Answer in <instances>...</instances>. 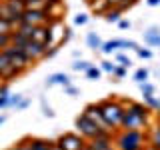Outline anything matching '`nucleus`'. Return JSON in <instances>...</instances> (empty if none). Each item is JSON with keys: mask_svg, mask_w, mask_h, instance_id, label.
Listing matches in <instances>:
<instances>
[{"mask_svg": "<svg viewBox=\"0 0 160 150\" xmlns=\"http://www.w3.org/2000/svg\"><path fill=\"white\" fill-rule=\"evenodd\" d=\"M42 108H44V116H48V118H54V112H52V108L46 106V102L42 100Z\"/></svg>", "mask_w": 160, "mask_h": 150, "instance_id": "72a5a7b5", "label": "nucleus"}, {"mask_svg": "<svg viewBox=\"0 0 160 150\" xmlns=\"http://www.w3.org/2000/svg\"><path fill=\"white\" fill-rule=\"evenodd\" d=\"M144 42L148 46H160V32L158 34H144Z\"/></svg>", "mask_w": 160, "mask_h": 150, "instance_id": "4be33fe9", "label": "nucleus"}, {"mask_svg": "<svg viewBox=\"0 0 160 150\" xmlns=\"http://www.w3.org/2000/svg\"><path fill=\"white\" fill-rule=\"evenodd\" d=\"M144 96V104L150 108V110H158V98L154 94H142Z\"/></svg>", "mask_w": 160, "mask_h": 150, "instance_id": "6ab92c4d", "label": "nucleus"}, {"mask_svg": "<svg viewBox=\"0 0 160 150\" xmlns=\"http://www.w3.org/2000/svg\"><path fill=\"white\" fill-rule=\"evenodd\" d=\"M56 144L62 150H82L86 146V138H82L80 134H74V132H64L58 136Z\"/></svg>", "mask_w": 160, "mask_h": 150, "instance_id": "423d86ee", "label": "nucleus"}, {"mask_svg": "<svg viewBox=\"0 0 160 150\" xmlns=\"http://www.w3.org/2000/svg\"><path fill=\"white\" fill-rule=\"evenodd\" d=\"M150 126V118L146 116H140V114L132 112L124 106V114L122 120H120V128L122 130H146Z\"/></svg>", "mask_w": 160, "mask_h": 150, "instance_id": "7ed1b4c3", "label": "nucleus"}, {"mask_svg": "<svg viewBox=\"0 0 160 150\" xmlns=\"http://www.w3.org/2000/svg\"><path fill=\"white\" fill-rule=\"evenodd\" d=\"M64 90H66V94H70V96H74V94H78V90L72 86V84H68V86H64Z\"/></svg>", "mask_w": 160, "mask_h": 150, "instance_id": "f704fd0d", "label": "nucleus"}, {"mask_svg": "<svg viewBox=\"0 0 160 150\" xmlns=\"http://www.w3.org/2000/svg\"><path fill=\"white\" fill-rule=\"evenodd\" d=\"M118 26H120V28H122V30H128V28H130V22H128V20H122V18H120V22H118Z\"/></svg>", "mask_w": 160, "mask_h": 150, "instance_id": "4c0bfd02", "label": "nucleus"}, {"mask_svg": "<svg viewBox=\"0 0 160 150\" xmlns=\"http://www.w3.org/2000/svg\"><path fill=\"white\" fill-rule=\"evenodd\" d=\"M10 68V60H8V56L4 52H0V78L6 74V70Z\"/></svg>", "mask_w": 160, "mask_h": 150, "instance_id": "412c9836", "label": "nucleus"}, {"mask_svg": "<svg viewBox=\"0 0 160 150\" xmlns=\"http://www.w3.org/2000/svg\"><path fill=\"white\" fill-rule=\"evenodd\" d=\"M20 102H22V94H10V96H8V106L16 108Z\"/></svg>", "mask_w": 160, "mask_h": 150, "instance_id": "a878e982", "label": "nucleus"}, {"mask_svg": "<svg viewBox=\"0 0 160 150\" xmlns=\"http://www.w3.org/2000/svg\"><path fill=\"white\" fill-rule=\"evenodd\" d=\"M138 44L134 40H122V50H136Z\"/></svg>", "mask_w": 160, "mask_h": 150, "instance_id": "2f4dec72", "label": "nucleus"}, {"mask_svg": "<svg viewBox=\"0 0 160 150\" xmlns=\"http://www.w3.org/2000/svg\"><path fill=\"white\" fill-rule=\"evenodd\" d=\"M100 106V112H102V118L106 122V126L116 132L120 130V120H122V114H124V104L118 102V100L110 98V100H104V102H98Z\"/></svg>", "mask_w": 160, "mask_h": 150, "instance_id": "f03ea898", "label": "nucleus"}, {"mask_svg": "<svg viewBox=\"0 0 160 150\" xmlns=\"http://www.w3.org/2000/svg\"><path fill=\"white\" fill-rule=\"evenodd\" d=\"M32 40H36V42L44 44V46H52V32H50V26L48 24H44V26H36L32 34Z\"/></svg>", "mask_w": 160, "mask_h": 150, "instance_id": "9b49d317", "label": "nucleus"}, {"mask_svg": "<svg viewBox=\"0 0 160 150\" xmlns=\"http://www.w3.org/2000/svg\"><path fill=\"white\" fill-rule=\"evenodd\" d=\"M84 74H86V78H88V80H98V78H100V74H102V70L96 68V66L92 64V66H90Z\"/></svg>", "mask_w": 160, "mask_h": 150, "instance_id": "5701e85b", "label": "nucleus"}, {"mask_svg": "<svg viewBox=\"0 0 160 150\" xmlns=\"http://www.w3.org/2000/svg\"><path fill=\"white\" fill-rule=\"evenodd\" d=\"M76 128H78V132H80V136L82 138H86V140H92L94 136H98V134H104V132H108V130H104V128H100L94 120H90L86 114H80V116H76Z\"/></svg>", "mask_w": 160, "mask_h": 150, "instance_id": "20e7f679", "label": "nucleus"}, {"mask_svg": "<svg viewBox=\"0 0 160 150\" xmlns=\"http://www.w3.org/2000/svg\"><path fill=\"white\" fill-rule=\"evenodd\" d=\"M134 80L140 84V82H148V70L146 68H138L136 72H134Z\"/></svg>", "mask_w": 160, "mask_h": 150, "instance_id": "b1692460", "label": "nucleus"}, {"mask_svg": "<svg viewBox=\"0 0 160 150\" xmlns=\"http://www.w3.org/2000/svg\"><path fill=\"white\" fill-rule=\"evenodd\" d=\"M28 104H30V100L28 98H22V102L16 106V110H24V108H28Z\"/></svg>", "mask_w": 160, "mask_h": 150, "instance_id": "e433bc0d", "label": "nucleus"}, {"mask_svg": "<svg viewBox=\"0 0 160 150\" xmlns=\"http://www.w3.org/2000/svg\"><path fill=\"white\" fill-rule=\"evenodd\" d=\"M0 108H8V96H0Z\"/></svg>", "mask_w": 160, "mask_h": 150, "instance_id": "58836bf2", "label": "nucleus"}, {"mask_svg": "<svg viewBox=\"0 0 160 150\" xmlns=\"http://www.w3.org/2000/svg\"><path fill=\"white\" fill-rule=\"evenodd\" d=\"M90 66H92V62H88V60H76V62L72 64V70H76V72H86Z\"/></svg>", "mask_w": 160, "mask_h": 150, "instance_id": "aec40b11", "label": "nucleus"}, {"mask_svg": "<svg viewBox=\"0 0 160 150\" xmlns=\"http://www.w3.org/2000/svg\"><path fill=\"white\" fill-rule=\"evenodd\" d=\"M116 150H144L146 148V134L144 130H116L114 136Z\"/></svg>", "mask_w": 160, "mask_h": 150, "instance_id": "f257e3e1", "label": "nucleus"}, {"mask_svg": "<svg viewBox=\"0 0 160 150\" xmlns=\"http://www.w3.org/2000/svg\"><path fill=\"white\" fill-rule=\"evenodd\" d=\"M138 86H140V90H142V94H154V86L150 82H140Z\"/></svg>", "mask_w": 160, "mask_h": 150, "instance_id": "c756f323", "label": "nucleus"}, {"mask_svg": "<svg viewBox=\"0 0 160 150\" xmlns=\"http://www.w3.org/2000/svg\"><path fill=\"white\" fill-rule=\"evenodd\" d=\"M2 52L8 56L10 64L16 66V68H20V70H26L30 64H32V60L26 56V52H24L22 48H18V46H8L6 50H2Z\"/></svg>", "mask_w": 160, "mask_h": 150, "instance_id": "0eeeda50", "label": "nucleus"}, {"mask_svg": "<svg viewBox=\"0 0 160 150\" xmlns=\"http://www.w3.org/2000/svg\"><path fill=\"white\" fill-rule=\"evenodd\" d=\"M8 150H16V148H8Z\"/></svg>", "mask_w": 160, "mask_h": 150, "instance_id": "c03bdc74", "label": "nucleus"}, {"mask_svg": "<svg viewBox=\"0 0 160 150\" xmlns=\"http://www.w3.org/2000/svg\"><path fill=\"white\" fill-rule=\"evenodd\" d=\"M54 84H62V86H68V84H70L68 74H64V72L50 74V76L46 78V86H54Z\"/></svg>", "mask_w": 160, "mask_h": 150, "instance_id": "f8f14e48", "label": "nucleus"}, {"mask_svg": "<svg viewBox=\"0 0 160 150\" xmlns=\"http://www.w3.org/2000/svg\"><path fill=\"white\" fill-rule=\"evenodd\" d=\"M4 120H6V116H2V114H0V126L4 124Z\"/></svg>", "mask_w": 160, "mask_h": 150, "instance_id": "37998d69", "label": "nucleus"}, {"mask_svg": "<svg viewBox=\"0 0 160 150\" xmlns=\"http://www.w3.org/2000/svg\"><path fill=\"white\" fill-rule=\"evenodd\" d=\"M120 14H122V10H118V8H108L106 12H104V20L106 22H120Z\"/></svg>", "mask_w": 160, "mask_h": 150, "instance_id": "f3484780", "label": "nucleus"}, {"mask_svg": "<svg viewBox=\"0 0 160 150\" xmlns=\"http://www.w3.org/2000/svg\"><path fill=\"white\" fill-rule=\"evenodd\" d=\"M158 32H160V28H158V26H150L144 34H158Z\"/></svg>", "mask_w": 160, "mask_h": 150, "instance_id": "ea45409f", "label": "nucleus"}, {"mask_svg": "<svg viewBox=\"0 0 160 150\" xmlns=\"http://www.w3.org/2000/svg\"><path fill=\"white\" fill-rule=\"evenodd\" d=\"M52 20L56 18H52L44 8H24L22 12V22L32 24V26H44V24H50Z\"/></svg>", "mask_w": 160, "mask_h": 150, "instance_id": "39448f33", "label": "nucleus"}, {"mask_svg": "<svg viewBox=\"0 0 160 150\" xmlns=\"http://www.w3.org/2000/svg\"><path fill=\"white\" fill-rule=\"evenodd\" d=\"M110 8H118V10H126L130 6L136 4V0H106Z\"/></svg>", "mask_w": 160, "mask_h": 150, "instance_id": "dca6fc26", "label": "nucleus"}, {"mask_svg": "<svg viewBox=\"0 0 160 150\" xmlns=\"http://www.w3.org/2000/svg\"><path fill=\"white\" fill-rule=\"evenodd\" d=\"M22 50L26 52V56L32 60V62H36V60L46 58V50H48V46H44V44H40V42H36V40L30 38L28 42H26V46H24Z\"/></svg>", "mask_w": 160, "mask_h": 150, "instance_id": "1a4fd4ad", "label": "nucleus"}, {"mask_svg": "<svg viewBox=\"0 0 160 150\" xmlns=\"http://www.w3.org/2000/svg\"><path fill=\"white\" fill-rule=\"evenodd\" d=\"M0 52H2V50H0Z\"/></svg>", "mask_w": 160, "mask_h": 150, "instance_id": "a18cd8bd", "label": "nucleus"}, {"mask_svg": "<svg viewBox=\"0 0 160 150\" xmlns=\"http://www.w3.org/2000/svg\"><path fill=\"white\" fill-rule=\"evenodd\" d=\"M50 150H62V148H60V146H58V144H56V142H54V146H52V148H50Z\"/></svg>", "mask_w": 160, "mask_h": 150, "instance_id": "79ce46f5", "label": "nucleus"}, {"mask_svg": "<svg viewBox=\"0 0 160 150\" xmlns=\"http://www.w3.org/2000/svg\"><path fill=\"white\" fill-rule=\"evenodd\" d=\"M146 2H148V6H158L160 0H146Z\"/></svg>", "mask_w": 160, "mask_h": 150, "instance_id": "a19ab883", "label": "nucleus"}, {"mask_svg": "<svg viewBox=\"0 0 160 150\" xmlns=\"http://www.w3.org/2000/svg\"><path fill=\"white\" fill-rule=\"evenodd\" d=\"M88 146L92 148V150H116V146H114V138H112V132H104V134L94 136L92 140H88Z\"/></svg>", "mask_w": 160, "mask_h": 150, "instance_id": "6e6552de", "label": "nucleus"}, {"mask_svg": "<svg viewBox=\"0 0 160 150\" xmlns=\"http://www.w3.org/2000/svg\"><path fill=\"white\" fill-rule=\"evenodd\" d=\"M12 32H14V24L8 18L0 16V34H12Z\"/></svg>", "mask_w": 160, "mask_h": 150, "instance_id": "a211bd4d", "label": "nucleus"}, {"mask_svg": "<svg viewBox=\"0 0 160 150\" xmlns=\"http://www.w3.org/2000/svg\"><path fill=\"white\" fill-rule=\"evenodd\" d=\"M86 22H88L86 14H76V16H74V24H76V26H84Z\"/></svg>", "mask_w": 160, "mask_h": 150, "instance_id": "7c9ffc66", "label": "nucleus"}, {"mask_svg": "<svg viewBox=\"0 0 160 150\" xmlns=\"http://www.w3.org/2000/svg\"><path fill=\"white\" fill-rule=\"evenodd\" d=\"M116 60L120 62V66H124V68H130V64H132V60L126 54H116Z\"/></svg>", "mask_w": 160, "mask_h": 150, "instance_id": "bb28decb", "label": "nucleus"}, {"mask_svg": "<svg viewBox=\"0 0 160 150\" xmlns=\"http://www.w3.org/2000/svg\"><path fill=\"white\" fill-rule=\"evenodd\" d=\"M84 114H86L90 120H94V122H96L100 128H104V130H108V132H112V130L106 126V122H104L102 112H100V106H98V104H88V106L84 108Z\"/></svg>", "mask_w": 160, "mask_h": 150, "instance_id": "9d476101", "label": "nucleus"}, {"mask_svg": "<svg viewBox=\"0 0 160 150\" xmlns=\"http://www.w3.org/2000/svg\"><path fill=\"white\" fill-rule=\"evenodd\" d=\"M114 68H116V64L108 62V60H104V62H100V70H102V72H110V74H112V72H114Z\"/></svg>", "mask_w": 160, "mask_h": 150, "instance_id": "c85d7f7f", "label": "nucleus"}, {"mask_svg": "<svg viewBox=\"0 0 160 150\" xmlns=\"http://www.w3.org/2000/svg\"><path fill=\"white\" fill-rule=\"evenodd\" d=\"M126 70L128 68H124V66H116V68H114V76H116V80H114V82H118V80H122L124 76H126Z\"/></svg>", "mask_w": 160, "mask_h": 150, "instance_id": "cd10ccee", "label": "nucleus"}, {"mask_svg": "<svg viewBox=\"0 0 160 150\" xmlns=\"http://www.w3.org/2000/svg\"><path fill=\"white\" fill-rule=\"evenodd\" d=\"M118 48H122V40H120V38H114V40L104 42L102 48H100V52H102V54H112V52H116Z\"/></svg>", "mask_w": 160, "mask_h": 150, "instance_id": "ddd939ff", "label": "nucleus"}, {"mask_svg": "<svg viewBox=\"0 0 160 150\" xmlns=\"http://www.w3.org/2000/svg\"><path fill=\"white\" fill-rule=\"evenodd\" d=\"M12 44V34H0V50H6Z\"/></svg>", "mask_w": 160, "mask_h": 150, "instance_id": "393cba45", "label": "nucleus"}, {"mask_svg": "<svg viewBox=\"0 0 160 150\" xmlns=\"http://www.w3.org/2000/svg\"><path fill=\"white\" fill-rule=\"evenodd\" d=\"M86 44L94 50V52H96V50L102 48V44H104V42L100 40V36H98L96 32H88V36H86Z\"/></svg>", "mask_w": 160, "mask_h": 150, "instance_id": "2eb2a0df", "label": "nucleus"}, {"mask_svg": "<svg viewBox=\"0 0 160 150\" xmlns=\"http://www.w3.org/2000/svg\"><path fill=\"white\" fill-rule=\"evenodd\" d=\"M148 142H150V148H152V150H160V124L150 130Z\"/></svg>", "mask_w": 160, "mask_h": 150, "instance_id": "4468645a", "label": "nucleus"}, {"mask_svg": "<svg viewBox=\"0 0 160 150\" xmlns=\"http://www.w3.org/2000/svg\"><path fill=\"white\" fill-rule=\"evenodd\" d=\"M136 54H138L140 58H146V60L152 58V52H150L148 48H140V46H138V48H136Z\"/></svg>", "mask_w": 160, "mask_h": 150, "instance_id": "473e14b6", "label": "nucleus"}, {"mask_svg": "<svg viewBox=\"0 0 160 150\" xmlns=\"http://www.w3.org/2000/svg\"><path fill=\"white\" fill-rule=\"evenodd\" d=\"M0 96H10V90H8V84H2V86H0Z\"/></svg>", "mask_w": 160, "mask_h": 150, "instance_id": "c9c22d12", "label": "nucleus"}]
</instances>
